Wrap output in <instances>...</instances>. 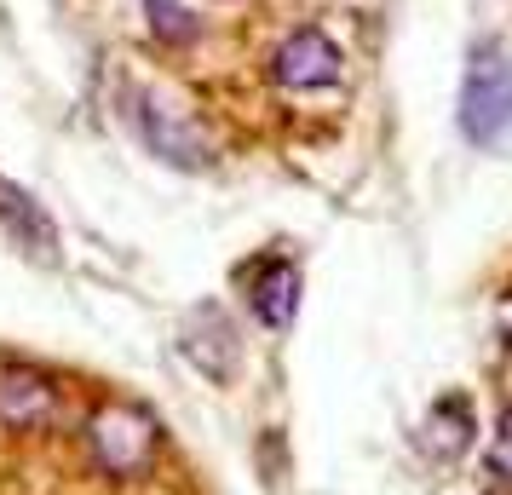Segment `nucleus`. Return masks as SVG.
Instances as JSON below:
<instances>
[{
    "mask_svg": "<svg viewBox=\"0 0 512 495\" xmlns=\"http://www.w3.org/2000/svg\"><path fill=\"white\" fill-rule=\"evenodd\" d=\"M512 127V58L501 41L472 47L461 75V133L472 144H501Z\"/></svg>",
    "mask_w": 512,
    "mask_h": 495,
    "instance_id": "nucleus-1",
    "label": "nucleus"
},
{
    "mask_svg": "<svg viewBox=\"0 0 512 495\" xmlns=\"http://www.w3.org/2000/svg\"><path fill=\"white\" fill-rule=\"evenodd\" d=\"M87 455L104 478H139L156 461V421L133 403H98L87 421Z\"/></svg>",
    "mask_w": 512,
    "mask_h": 495,
    "instance_id": "nucleus-2",
    "label": "nucleus"
},
{
    "mask_svg": "<svg viewBox=\"0 0 512 495\" xmlns=\"http://www.w3.org/2000/svg\"><path fill=\"white\" fill-rule=\"evenodd\" d=\"M271 75L288 93H323V87L340 81V47L323 29H294L277 47V58H271Z\"/></svg>",
    "mask_w": 512,
    "mask_h": 495,
    "instance_id": "nucleus-3",
    "label": "nucleus"
},
{
    "mask_svg": "<svg viewBox=\"0 0 512 495\" xmlns=\"http://www.w3.org/2000/svg\"><path fill=\"white\" fill-rule=\"evenodd\" d=\"M139 133L144 144L173 167H208V133L185 116V110H173L162 104L156 93H139Z\"/></svg>",
    "mask_w": 512,
    "mask_h": 495,
    "instance_id": "nucleus-4",
    "label": "nucleus"
},
{
    "mask_svg": "<svg viewBox=\"0 0 512 495\" xmlns=\"http://www.w3.org/2000/svg\"><path fill=\"white\" fill-rule=\"evenodd\" d=\"M58 421V386L29 363H0V426L6 432H41Z\"/></svg>",
    "mask_w": 512,
    "mask_h": 495,
    "instance_id": "nucleus-5",
    "label": "nucleus"
},
{
    "mask_svg": "<svg viewBox=\"0 0 512 495\" xmlns=\"http://www.w3.org/2000/svg\"><path fill=\"white\" fill-rule=\"evenodd\" d=\"M179 346L185 357L202 369L208 380H225L236 375V323L225 317V306H196L185 317V329H179Z\"/></svg>",
    "mask_w": 512,
    "mask_h": 495,
    "instance_id": "nucleus-6",
    "label": "nucleus"
},
{
    "mask_svg": "<svg viewBox=\"0 0 512 495\" xmlns=\"http://www.w3.org/2000/svg\"><path fill=\"white\" fill-rule=\"evenodd\" d=\"M248 306L265 329H288L300 311V265L294 260H259L248 271Z\"/></svg>",
    "mask_w": 512,
    "mask_h": 495,
    "instance_id": "nucleus-7",
    "label": "nucleus"
},
{
    "mask_svg": "<svg viewBox=\"0 0 512 495\" xmlns=\"http://www.w3.org/2000/svg\"><path fill=\"white\" fill-rule=\"evenodd\" d=\"M472 432H478V421H472V403L466 398L432 403V415H426V449H432L438 461H455V455L472 444Z\"/></svg>",
    "mask_w": 512,
    "mask_h": 495,
    "instance_id": "nucleus-8",
    "label": "nucleus"
},
{
    "mask_svg": "<svg viewBox=\"0 0 512 495\" xmlns=\"http://www.w3.org/2000/svg\"><path fill=\"white\" fill-rule=\"evenodd\" d=\"M144 12H150V35L156 41H167V47L196 41V18H190L185 0H144Z\"/></svg>",
    "mask_w": 512,
    "mask_h": 495,
    "instance_id": "nucleus-9",
    "label": "nucleus"
},
{
    "mask_svg": "<svg viewBox=\"0 0 512 495\" xmlns=\"http://www.w3.org/2000/svg\"><path fill=\"white\" fill-rule=\"evenodd\" d=\"M489 461H495L501 478H512V409L501 415V426H495V449H489Z\"/></svg>",
    "mask_w": 512,
    "mask_h": 495,
    "instance_id": "nucleus-10",
    "label": "nucleus"
}]
</instances>
